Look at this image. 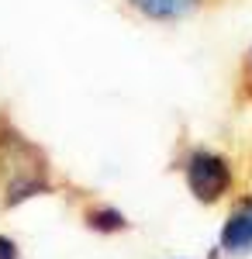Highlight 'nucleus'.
I'll list each match as a JSON object with an SVG mask.
<instances>
[{"mask_svg": "<svg viewBox=\"0 0 252 259\" xmlns=\"http://www.w3.org/2000/svg\"><path fill=\"white\" fill-rule=\"evenodd\" d=\"M121 4L149 24H180L200 14L207 0H121Z\"/></svg>", "mask_w": 252, "mask_h": 259, "instance_id": "obj_4", "label": "nucleus"}, {"mask_svg": "<svg viewBox=\"0 0 252 259\" xmlns=\"http://www.w3.org/2000/svg\"><path fill=\"white\" fill-rule=\"evenodd\" d=\"M0 259H21V245L4 232H0Z\"/></svg>", "mask_w": 252, "mask_h": 259, "instance_id": "obj_6", "label": "nucleus"}, {"mask_svg": "<svg viewBox=\"0 0 252 259\" xmlns=\"http://www.w3.org/2000/svg\"><path fill=\"white\" fill-rule=\"evenodd\" d=\"M83 225H87L90 232H97V235H121V232L132 228L128 214H124L121 207H114L111 200H90V204L83 207Z\"/></svg>", "mask_w": 252, "mask_h": 259, "instance_id": "obj_5", "label": "nucleus"}, {"mask_svg": "<svg viewBox=\"0 0 252 259\" xmlns=\"http://www.w3.org/2000/svg\"><path fill=\"white\" fill-rule=\"evenodd\" d=\"M52 194H59L52 156L0 111V211H14Z\"/></svg>", "mask_w": 252, "mask_h": 259, "instance_id": "obj_1", "label": "nucleus"}, {"mask_svg": "<svg viewBox=\"0 0 252 259\" xmlns=\"http://www.w3.org/2000/svg\"><path fill=\"white\" fill-rule=\"evenodd\" d=\"M245 87H249V94H252V45H249V52H245Z\"/></svg>", "mask_w": 252, "mask_h": 259, "instance_id": "obj_7", "label": "nucleus"}, {"mask_svg": "<svg viewBox=\"0 0 252 259\" xmlns=\"http://www.w3.org/2000/svg\"><path fill=\"white\" fill-rule=\"evenodd\" d=\"M176 169L183 177L187 194L204 207L228 200L235 194V183H238L232 156H225L221 149H211V145H187L183 156L176 159Z\"/></svg>", "mask_w": 252, "mask_h": 259, "instance_id": "obj_2", "label": "nucleus"}, {"mask_svg": "<svg viewBox=\"0 0 252 259\" xmlns=\"http://www.w3.org/2000/svg\"><path fill=\"white\" fill-rule=\"evenodd\" d=\"M218 252H225V256L252 252V190L235 197V204L228 207L221 232H218Z\"/></svg>", "mask_w": 252, "mask_h": 259, "instance_id": "obj_3", "label": "nucleus"}]
</instances>
